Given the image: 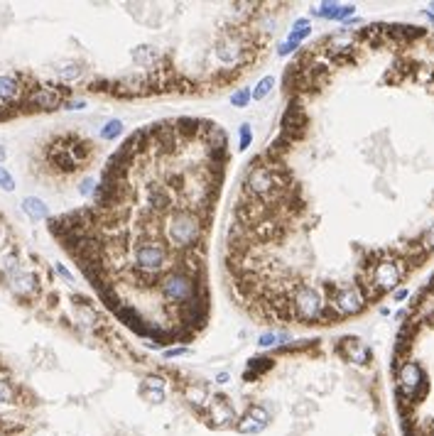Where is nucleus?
Wrapping results in <instances>:
<instances>
[{
	"label": "nucleus",
	"mask_w": 434,
	"mask_h": 436,
	"mask_svg": "<svg viewBox=\"0 0 434 436\" xmlns=\"http://www.w3.org/2000/svg\"><path fill=\"white\" fill-rule=\"evenodd\" d=\"M402 316L390 363L395 407L405 436H434V275Z\"/></svg>",
	"instance_id": "nucleus-1"
},
{
	"label": "nucleus",
	"mask_w": 434,
	"mask_h": 436,
	"mask_svg": "<svg viewBox=\"0 0 434 436\" xmlns=\"http://www.w3.org/2000/svg\"><path fill=\"white\" fill-rule=\"evenodd\" d=\"M27 103L37 110H54L62 103V93L54 91V88H35L27 96Z\"/></svg>",
	"instance_id": "nucleus-2"
},
{
	"label": "nucleus",
	"mask_w": 434,
	"mask_h": 436,
	"mask_svg": "<svg viewBox=\"0 0 434 436\" xmlns=\"http://www.w3.org/2000/svg\"><path fill=\"white\" fill-rule=\"evenodd\" d=\"M209 419H211L214 427H228V424H233V422H236V414H233L231 402L223 400V397H216V400L209 404Z\"/></svg>",
	"instance_id": "nucleus-3"
},
{
	"label": "nucleus",
	"mask_w": 434,
	"mask_h": 436,
	"mask_svg": "<svg viewBox=\"0 0 434 436\" xmlns=\"http://www.w3.org/2000/svg\"><path fill=\"white\" fill-rule=\"evenodd\" d=\"M7 282H10V290L15 291L17 296H30L32 291H37V277L32 272L17 270L12 277H7Z\"/></svg>",
	"instance_id": "nucleus-4"
},
{
	"label": "nucleus",
	"mask_w": 434,
	"mask_h": 436,
	"mask_svg": "<svg viewBox=\"0 0 434 436\" xmlns=\"http://www.w3.org/2000/svg\"><path fill=\"white\" fill-rule=\"evenodd\" d=\"M356 10V5H339V2H324L319 10H312V15L316 17H326V20H346L351 12Z\"/></svg>",
	"instance_id": "nucleus-5"
},
{
	"label": "nucleus",
	"mask_w": 434,
	"mask_h": 436,
	"mask_svg": "<svg viewBox=\"0 0 434 436\" xmlns=\"http://www.w3.org/2000/svg\"><path fill=\"white\" fill-rule=\"evenodd\" d=\"M22 211L32 218V220H42V218L49 216L47 204H44L42 199H37V196H27V199H22Z\"/></svg>",
	"instance_id": "nucleus-6"
},
{
	"label": "nucleus",
	"mask_w": 434,
	"mask_h": 436,
	"mask_svg": "<svg viewBox=\"0 0 434 436\" xmlns=\"http://www.w3.org/2000/svg\"><path fill=\"white\" fill-rule=\"evenodd\" d=\"M20 93H22V88H20L15 76H0V101L12 103V101L20 98Z\"/></svg>",
	"instance_id": "nucleus-7"
},
{
	"label": "nucleus",
	"mask_w": 434,
	"mask_h": 436,
	"mask_svg": "<svg viewBox=\"0 0 434 436\" xmlns=\"http://www.w3.org/2000/svg\"><path fill=\"white\" fill-rule=\"evenodd\" d=\"M275 86V78L273 76H263L260 81H258V86H255V91H253V98L255 101H263L268 93H270V88Z\"/></svg>",
	"instance_id": "nucleus-8"
},
{
	"label": "nucleus",
	"mask_w": 434,
	"mask_h": 436,
	"mask_svg": "<svg viewBox=\"0 0 434 436\" xmlns=\"http://www.w3.org/2000/svg\"><path fill=\"white\" fill-rule=\"evenodd\" d=\"M120 133H123V123H120V120H108V123L103 125V130H101V138H103V140H116Z\"/></svg>",
	"instance_id": "nucleus-9"
},
{
	"label": "nucleus",
	"mask_w": 434,
	"mask_h": 436,
	"mask_svg": "<svg viewBox=\"0 0 434 436\" xmlns=\"http://www.w3.org/2000/svg\"><path fill=\"white\" fill-rule=\"evenodd\" d=\"M238 135H240V143H238V149H248L250 143H253V130H250V123H243L240 128H238Z\"/></svg>",
	"instance_id": "nucleus-10"
},
{
	"label": "nucleus",
	"mask_w": 434,
	"mask_h": 436,
	"mask_svg": "<svg viewBox=\"0 0 434 436\" xmlns=\"http://www.w3.org/2000/svg\"><path fill=\"white\" fill-rule=\"evenodd\" d=\"M250 98H253L250 88H240V91H236V93L231 96V106H236V108H243V106H245Z\"/></svg>",
	"instance_id": "nucleus-11"
},
{
	"label": "nucleus",
	"mask_w": 434,
	"mask_h": 436,
	"mask_svg": "<svg viewBox=\"0 0 434 436\" xmlns=\"http://www.w3.org/2000/svg\"><path fill=\"white\" fill-rule=\"evenodd\" d=\"M10 402H12V387L7 380H0V407H5Z\"/></svg>",
	"instance_id": "nucleus-12"
},
{
	"label": "nucleus",
	"mask_w": 434,
	"mask_h": 436,
	"mask_svg": "<svg viewBox=\"0 0 434 436\" xmlns=\"http://www.w3.org/2000/svg\"><path fill=\"white\" fill-rule=\"evenodd\" d=\"M57 73H59V78H64V81H74V78L81 73V69H79L76 64H67V67H62Z\"/></svg>",
	"instance_id": "nucleus-13"
},
{
	"label": "nucleus",
	"mask_w": 434,
	"mask_h": 436,
	"mask_svg": "<svg viewBox=\"0 0 434 436\" xmlns=\"http://www.w3.org/2000/svg\"><path fill=\"white\" fill-rule=\"evenodd\" d=\"M0 186H2L5 191H12V189H15V182H12V177L7 174L5 167H0Z\"/></svg>",
	"instance_id": "nucleus-14"
},
{
	"label": "nucleus",
	"mask_w": 434,
	"mask_h": 436,
	"mask_svg": "<svg viewBox=\"0 0 434 436\" xmlns=\"http://www.w3.org/2000/svg\"><path fill=\"white\" fill-rule=\"evenodd\" d=\"M93 186H96V184H93V179H86V182H81V186H79V191H81L83 196H88V194L93 191Z\"/></svg>",
	"instance_id": "nucleus-15"
},
{
	"label": "nucleus",
	"mask_w": 434,
	"mask_h": 436,
	"mask_svg": "<svg viewBox=\"0 0 434 436\" xmlns=\"http://www.w3.org/2000/svg\"><path fill=\"white\" fill-rule=\"evenodd\" d=\"M187 353H189V348H169V351H164L167 358H179V356H187Z\"/></svg>",
	"instance_id": "nucleus-16"
},
{
	"label": "nucleus",
	"mask_w": 434,
	"mask_h": 436,
	"mask_svg": "<svg viewBox=\"0 0 434 436\" xmlns=\"http://www.w3.org/2000/svg\"><path fill=\"white\" fill-rule=\"evenodd\" d=\"M275 341H277L275 333H263V336H260V346H273Z\"/></svg>",
	"instance_id": "nucleus-17"
},
{
	"label": "nucleus",
	"mask_w": 434,
	"mask_h": 436,
	"mask_svg": "<svg viewBox=\"0 0 434 436\" xmlns=\"http://www.w3.org/2000/svg\"><path fill=\"white\" fill-rule=\"evenodd\" d=\"M83 106H86L83 101H74V103H67V108H69V110H79V108H83Z\"/></svg>",
	"instance_id": "nucleus-18"
},
{
	"label": "nucleus",
	"mask_w": 434,
	"mask_h": 436,
	"mask_svg": "<svg viewBox=\"0 0 434 436\" xmlns=\"http://www.w3.org/2000/svg\"><path fill=\"white\" fill-rule=\"evenodd\" d=\"M228 380H231V375H228V372H218V375H216V382H221V385H226Z\"/></svg>",
	"instance_id": "nucleus-19"
},
{
	"label": "nucleus",
	"mask_w": 434,
	"mask_h": 436,
	"mask_svg": "<svg viewBox=\"0 0 434 436\" xmlns=\"http://www.w3.org/2000/svg\"><path fill=\"white\" fill-rule=\"evenodd\" d=\"M57 272H59L62 277H67V280H72V275H69V270H67L64 265H57Z\"/></svg>",
	"instance_id": "nucleus-20"
},
{
	"label": "nucleus",
	"mask_w": 434,
	"mask_h": 436,
	"mask_svg": "<svg viewBox=\"0 0 434 436\" xmlns=\"http://www.w3.org/2000/svg\"><path fill=\"white\" fill-rule=\"evenodd\" d=\"M5 154H7V152H5V147H0V162L5 159Z\"/></svg>",
	"instance_id": "nucleus-21"
},
{
	"label": "nucleus",
	"mask_w": 434,
	"mask_h": 436,
	"mask_svg": "<svg viewBox=\"0 0 434 436\" xmlns=\"http://www.w3.org/2000/svg\"><path fill=\"white\" fill-rule=\"evenodd\" d=\"M432 7H434V5H432Z\"/></svg>",
	"instance_id": "nucleus-22"
}]
</instances>
